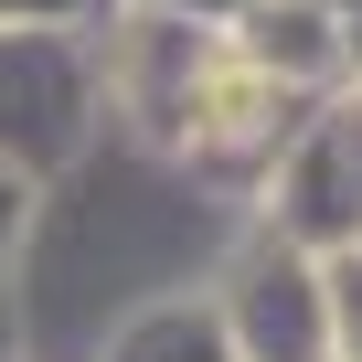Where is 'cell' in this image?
Wrapping results in <instances>:
<instances>
[{"label":"cell","instance_id":"6da1fadb","mask_svg":"<svg viewBox=\"0 0 362 362\" xmlns=\"http://www.w3.org/2000/svg\"><path fill=\"white\" fill-rule=\"evenodd\" d=\"M107 139V86H96V33L86 22H11L0 11V160L33 181H64Z\"/></svg>","mask_w":362,"mask_h":362},{"label":"cell","instance_id":"7a4b0ae2","mask_svg":"<svg viewBox=\"0 0 362 362\" xmlns=\"http://www.w3.org/2000/svg\"><path fill=\"white\" fill-rule=\"evenodd\" d=\"M298 86H277L235 33L203 54V75H192V107H181V128H170V160L203 181V192H224V203H256L267 192V170H277V149H288V128H298Z\"/></svg>","mask_w":362,"mask_h":362},{"label":"cell","instance_id":"8fae6325","mask_svg":"<svg viewBox=\"0 0 362 362\" xmlns=\"http://www.w3.org/2000/svg\"><path fill=\"white\" fill-rule=\"evenodd\" d=\"M330 11V33H341V54H351V75H362V0H320Z\"/></svg>","mask_w":362,"mask_h":362},{"label":"cell","instance_id":"9c48e42d","mask_svg":"<svg viewBox=\"0 0 362 362\" xmlns=\"http://www.w3.org/2000/svg\"><path fill=\"white\" fill-rule=\"evenodd\" d=\"M0 11H11V22H96L107 0H0Z\"/></svg>","mask_w":362,"mask_h":362},{"label":"cell","instance_id":"3957f363","mask_svg":"<svg viewBox=\"0 0 362 362\" xmlns=\"http://www.w3.org/2000/svg\"><path fill=\"white\" fill-rule=\"evenodd\" d=\"M214 309L235 330L245 362H330V288H320V256L298 235H277L256 203L235 214L224 256H214Z\"/></svg>","mask_w":362,"mask_h":362},{"label":"cell","instance_id":"7c38bea8","mask_svg":"<svg viewBox=\"0 0 362 362\" xmlns=\"http://www.w3.org/2000/svg\"><path fill=\"white\" fill-rule=\"evenodd\" d=\"M0 362H22V288L0 277Z\"/></svg>","mask_w":362,"mask_h":362},{"label":"cell","instance_id":"8992f818","mask_svg":"<svg viewBox=\"0 0 362 362\" xmlns=\"http://www.w3.org/2000/svg\"><path fill=\"white\" fill-rule=\"evenodd\" d=\"M235 43H245L277 86H298V96L351 86V54H341V33H330L320 0H245V11H235Z\"/></svg>","mask_w":362,"mask_h":362},{"label":"cell","instance_id":"5b68a950","mask_svg":"<svg viewBox=\"0 0 362 362\" xmlns=\"http://www.w3.org/2000/svg\"><path fill=\"white\" fill-rule=\"evenodd\" d=\"M86 362H245V351H235V330H224L214 288L192 277V288H160V298L117 309V320L96 330V351H86Z\"/></svg>","mask_w":362,"mask_h":362},{"label":"cell","instance_id":"30bf717a","mask_svg":"<svg viewBox=\"0 0 362 362\" xmlns=\"http://www.w3.org/2000/svg\"><path fill=\"white\" fill-rule=\"evenodd\" d=\"M149 11H181V22H214V33H235V11H245V0H149Z\"/></svg>","mask_w":362,"mask_h":362},{"label":"cell","instance_id":"277c9868","mask_svg":"<svg viewBox=\"0 0 362 362\" xmlns=\"http://www.w3.org/2000/svg\"><path fill=\"white\" fill-rule=\"evenodd\" d=\"M256 214H267L277 235H298L309 256L362 245V75L298 107V128H288V149H277V170H267Z\"/></svg>","mask_w":362,"mask_h":362},{"label":"cell","instance_id":"52a82bcc","mask_svg":"<svg viewBox=\"0 0 362 362\" xmlns=\"http://www.w3.org/2000/svg\"><path fill=\"white\" fill-rule=\"evenodd\" d=\"M320 288H330V362H362V245H330Z\"/></svg>","mask_w":362,"mask_h":362},{"label":"cell","instance_id":"ba28073f","mask_svg":"<svg viewBox=\"0 0 362 362\" xmlns=\"http://www.w3.org/2000/svg\"><path fill=\"white\" fill-rule=\"evenodd\" d=\"M33 214H43V181H33L22 160H0V277L22 267V245H33Z\"/></svg>","mask_w":362,"mask_h":362}]
</instances>
